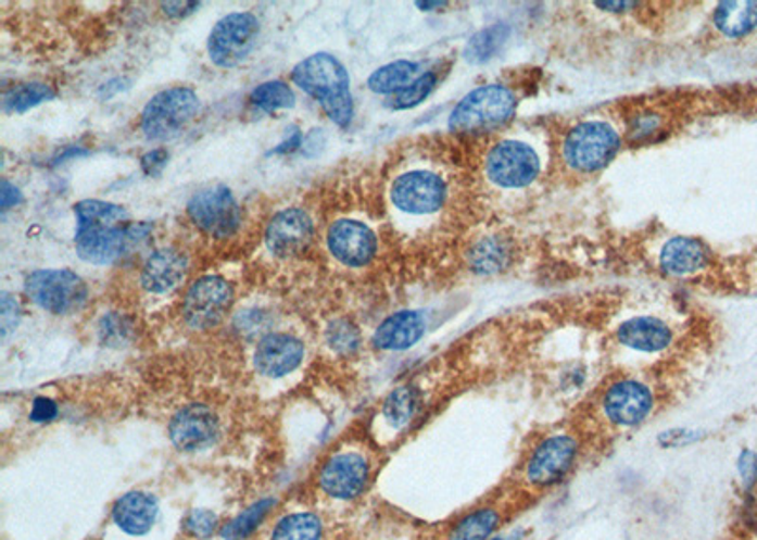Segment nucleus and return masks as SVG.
Returning <instances> with one entry per match:
<instances>
[{
    "mask_svg": "<svg viewBox=\"0 0 757 540\" xmlns=\"http://www.w3.org/2000/svg\"><path fill=\"white\" fill-rule=\"evenodd\" d=\"M323 524L311 512H294L280 519L272 533V540H320Z\"/></svg>",
    "mask_w": 757,
    "mask_h": 540,
    "instance_id": "30",
    "label": "nucleus"
},
{
    "mask_svg": "<svg viewBox=\"0 0 757 540\" xmlns=\"http://www.w3.org/2000/svg\"><path fill=\"white\" fill-rule=\"evenodd\" d=\"M302 145V131H298V129H292V134H290V137H288L287 141L280 142L279 147H277V149H273L272 152H269V154H290V152H294V150L300 149Z\"/></svg>",
    "mask_w": 757,
    "mask_h": 540,
    "instance_id": "44",
    "label": "nucleus"
},
{
    "mask_svg": "<svg viewBox=\"0 0 757 540\" xmlns=\"http://www.w3.org/2000/svg\"><path fill=\"white\" fill-rule=\"evenodd\" d=\"M434 88V73H425V75L417 76L409 86H405L404 89H400L398 93L390 97L389 104L394 111H407V109H413V106L422 103Z\"/></svg>",
    "mask_w": 757,
    "mask_h": 540,
    "instance_id": "33",
    "label": "nucleus"
},
{
    "mask_svg": "<svg viewBox=\"0 0 757 540\" xmlns=\"http://www.w3.org/2000/svg\"><path fill=\"white\" fill-rule=\"evenodd\" d=\"M502 524V514L494 506H479L476 511L464 514L463 518L451 527L447 540H491Z\"/></svg>",
    "mask_w": 757,
    "mask_h": 540,
    "instance_id": "25",
    "label": "nucleus"
},
{
    "mask_svg": "<svg viewBox=\"0 0 757 540\" xmlns=\"http://www.w3.org/2000/svg\"><path fill=\"white\" fill-rule=\"evenodd\" d=\"M328 343L331 349H336L338 353H353L361 346V334L356 330V326L351 325L349 321H333L328 328Z\"/></svg>",
    "mask_w": 757,
    "mask_h": 540,
    "instance_id": "35",
    "label": "nucleus"
},
{
    "mask_svg": "<svg viewBox=\"0 0 757 540\" xmlns=\"http://www.w3.org/2000/svg\"><path fill=\"white\" fill-rule=\"evenodd\" d=\"M542 167L544 162L537 147L517 137L493 142L483 155V177L504 192H517L534 185Z\"/></svg>",
    "mask_w": 757,
    "mask_h": 540,
    "instance_id": "3",
    "label": "nucleus"
},
{
    "mask_svg": "<svg viewBox=\"0 0 757 540\" xmlns=\"http://www.w3.org/2000/svg\"><path fill=\"white\" fill-rule=\"evenodd\" d=\"M251 101L260 111L272 114L282 109H292L295 104V96L285 81L272 80L264 81L252 89Z\"/></svg>",
    "mask_w": 757,
    "mask_h": 540,
    "instance_id": "32",
    "label": "nucleus"
},
{
    "mask_svg": "<svg viewBox=\"0 0 757 540\" xmlns=\"http://www.w3.org/2000/svg\"><path fill=\"white\" fill-rule=\"evenodd\" d=\"M53 97H55V91L48 84L30 81V84H20V86L7 91L4 99H2V106L10 114H23V112L30 111L45 101H50Z\"/></svg>",
    "mask_w": 757,
    "mask_h": 540,
    "instance_id": "31",
    "label": "nucleus"
},
{
    "mask_svg": "<svg viewBox=\"0 0 757 540\" xmlns=\"http://www.w3.org/2000/svg\"><path fill=\"white\" fill-rule=\"evenodd\" d=\"M739 476L743 480L744 488L752 489L757 484V455L750 450H744L741 457L736 461Z\"/></svg>",
    "mask_w": 757,
    "mask_h": 540,
    "instance_id": "39",
    "label": "nucleus"
},
{
    "mask_svg": "<svg viewBox=\"0 0 757 540\" xmlns=\"http://www.w3.org/2000/svg\"><path fill=\"white\" fill-rule=\"evenodd\" d=\"M199 8V2H167L163 4V12L169 17H186L193 14Z\"/></svg>",
    "mask_w": 757,
    "mask_h": 540,
    "instance_id": "43",
    "label": "nucleus"
},
{
    "mask_svg": "<svg viewBox=\"0 0 757 540\" xmlns=\"http://www.w3.org/2000/svg\"><path fill=\"white\" fill-rule=\"evenodd\" d=\"M216 526H218V518L209 511H193L186 519V529L198 539H209Z\"/></svg>",
    "mask_w": 757,
    "mask_h": 540,
    "instance_id": "36",
    "label": "nucleus"
},
{
    "mask_svg": "<svg viewBox=\"0 0 757 540\" xmlns=\"http://www.w3.org/2000/svg\"><path fill=\"white\" fill-rule=\"evenodd\" d=\"M616 338L623 348L636 351V353H661L669 349L674 341V332L669 323L655 315H632L619 323L616 328Z\"/></svg>",
    "mask_w": 757,
    "mask_h": 540,
    "instance_id": "18",
    "label": "nucleus"
},
{
    "mask_svg": "<svg viewBox=\"0 0 757 540\" xmlns=\"http://www.w3.org/2000/svg\"><path fill=\"white\" fill-rule=\"evenodd\" d=\"M447 200V180L436 171H405L390 186L392 205L405 215H436L445 208Z\"/></svg>",
    "mask_w": 757,
    "mask_h": 540,
    "instance_id": "9",
    "label": "nucleus"
},
{
    "mask_svg": "<svg viewBox=\"0 0 757 540\" xmlns=\"http://www.w3.org/2000/svg\"><path fill=\"white\" fill-rule=\"evenodd\" d=\"M155 518H157V501L148 493L133 491L122 497L114 506L116 526L133 537L148 533L154 526Z\"/></svg>",
    "mask_w": 757,
    "mask_h": 540,
    "instance_id": "23",
    "label": "nucleus"
},
{
    "mask_svg": "<svg viewBox=\"0 0 757 540\" xmlns=\"http://www.w3.org/2000/svg\"><path fill=\"white\" fill-rule=\"evenodd\" d=\"M25 294L53 315H68L88 300V285L71 269H38L25 279Z\"/></svg>",
    "mask_w": 757,
    "mask_h": 540,
    "instance_id": "8",
    "label": "nucleus"
},
{
    "mask_svg": "<svg viewBox=\"0 0 757 540\" xmlns=\"http://www.w3.org/2000/svg\"><path fill=\"white\" fill-rule=\"evenodd\" d=\"M491 540H506V539H499V537H493Z\"/></svg>",
    "mask_w": 757,
    "mask_h": 540,
    "instance_id": "46",
    "label": "nucleus"
},
{
    "mask_svg": "<svg viewBox=\"0 0 757 540\" xmlns=\"http://www.w3.org/2000/svg\"><path fill=\"white\" fill-rule=\"evenodd\" d=\"M292 80L323 104L326 116L339 127L353 122L354 103L346 68L330 53H315L295 65Z\"/></svg>",
    "mask_w": 757,
    "mask_h": 540,
    "instance_id": "2",
    "label": "nucleus"
},
{
    "mask_svg": "<svg viewBox=\"0 0 757 540\" xmlns=\"http://www.w3.org/2000/svg\"><path fill=\"white\" fill-rule=\"evenodd\" d=\"M512 256V249L502 237H481L470 249V267L476 274H496L504 269Z\"/></svg>",
    "mask_w": 757,
    "mask_h": 540,
    "instance_id": "26",
    "label": "nucleus"
},
{
    "mask_svg": "<svg viewBox=\"0 0 757 540\" xmlns=\"http://www.w3.org/2000/svg\"><path fill=\"white\" fill-rule=\"evenodd\" d=\"M234 302V289L218 275H206L191 285L186 292L182 315L191 328H213L226 317Z\"/></svg>",
    "mask_w": 757,
    "mask_h": 540,
    "instance_id": "13",
    "label": "nucleus"
},
{
    "mask_svg": "<svg viewBox=\"0 0 757 540\" xmlns=\"http://www.w3.org/2000/svg\"><path fill=\"white\" fill-rule=\"evenodd\" d=\"M417 7L425 8V10H432V8L445 7V2H417Z\"/></svg>",
    "mask_w": 757,
    "mask_h": 540,
    "instance_id": "45",
    "label": "nucleus"
},
{
    "mask_svg": "<svg viewBox=\"0 0 757 540\" xmlns=\"http://www.w3.org/2000/svg\"><path fill=\"white\" fill-rule=\"evenodd\" d=\"M654 406L652 387L640 379H618L610 384L601 397L604 419L619 429H631L646 422L654 412Z\"/></svg>",
    "mask_w": 757,
    "mask_h": 540,
    "instance_id": "11",
    "label": "nucleus"
},
{
    "mask_svg": "<svg viewBox=\"0 0 757 540\" xmlns=\"http://www.w3.org/2000/svg\"><path fill=\"white\" fill-rule=\"evenodd\" d=\"M507 37H509V27L504 23H496L487 29L479 30L478 35H474L468 40L464 58L470 63H485V61L493 60L494 55L501 52Z\"/></svg>",
    "mask_w": 757,
    "mask_h": 540,
    "instance_id": "29",
    "label": "nucleus"
},
{
    "mask_svg": "<svg viewBox=\"0 0 757 540\" xmlns=\"http://www.w3.org/2000/svg\"><path fill=\"white\" fill-rule=\"evenodd\" d=\"M425 330L427 323L419 311H398L379 325L374 346L382 351H405L425 336Z\"/></svg>",
    "mask_w": 757,
    "mask_h": 540,
    "instance_id": "22",
    "label": "nucleus"
},
{
    "mask_svg": "<svg viewBox=\"0 0 757 540\" xmlns=\"http://www.w3.org/2000/svg\"><path fill=\"white\" fill-rule=\"evenodd\" d=\"M420 394L415 387H396L382 402V417L394 429H402L412 422L419 410Z\"/></svg>",
    "mask_w": 757,
    "mask_h": 540,
    "instance_id": "28",
    "label": "nucleus"
},
{
    "mask_svg": "<svg viewBox=\"0 0 757 540\" xmlns=\"http://www.w3.org/2000/svg\"><path fill=\"white\" fill-rule=\"evenodd\" d=\"M260 37V22L249 12H236L222 17L209 35V55L214 65L236 67L254 50Z\"/></svg>",
    "mask_w": 757,
    "mask_h": 540,
    "instance_id": "10",
    "label": "nucleus"
},
{
    "mask_svg": "<svg viewBox=\"0 0 757 540\" xmlns=\"http://www.w3.org/2000/svg\"><path fill=\"white\" fill-rule=\"evenodd\" d=\"M60 414V407L53 402L52 399H46V397H40V399L33 402V410H30V419L37 423H48L55 419Z\"/></svg>",
    "mask_w": 757,
    "mask_h": 540,
    "instance_id": "41",
    "label": "nucleus"
},
{
    "mask_svg": "<svg viewBox=\"0 0 757 540\" xmlns=\"http://www.w3.org/2000/svg\"><path fill=\"white\" fill-rule=\"evenodd\" d=\"M199 97L193 89H163L148 101L140 127L150 141H167L177 137L198 116Z\"/></svg>",
    "mask_w": 757,
    "mask_h": 540,
    "instance_id": "7",
    "label": "nucleus"
},
{
    "mask_svg": "<svg viewBox=\"0 0 757 540\" xmlns=\"http://www.w3.org/2000/svg\"><path fill=\"white\" fill-rule=\"evenodd\" d=\"M169 435L178 450L198 452L218 437V417L205 404H188L173 417Z\"/></svg>",
    "mask_w": 757,
    "mask_h": 540,
    "instance_id": "17",
    "label": "nucleus"
},
{
    "mask_svg": "<svg viewBox=\"0 0 757 540\" xmlns=\"http://www.w3.org/2000/svg\"><path fill=\"white\" fill-rule=\"evenodd\" d=\"M417 73L419 65L413 61H392L369 76L368 86L371 91L381 96H394L400 89L409 86L417 78Z\"/></svg>",
    "mask_w": 757,
    "mask_h": 540,
    "instance_id": "27",
    "label": "nucleus"
},
{
    "mask_svg": "<svg viewBox=\"0 0 757 540\" xmlns=\"http://www.w3.org/2000/svg\"><path fill=\"white\" fill-rule=\"evenodd\" d=\"M714 25L728 38L746 37L757 27V2L752 0L721 2L714 12Z\"/></svg>",
    "mask_w": 757,
    "mask_h": 540,
    "instance_id": "24",
    "label": "nucleus"
},
{
    "mask_svg": "<svg viewBox=\"0 0 757 540\" xmlns=\"http://www.w3.org/2000/svg\"><path fill=\"white\" fill-rule=\"evenodd\" d=\"M0 200H2V211H8V209L15 208L22 201V192L14 185H10L8 180H2Z\"/></svg>",
    "mask_w": 757,
    "mask_h": 540,
    "instance_id": "42",
    "label": "nucleus"
},
{
    "mask_svg": "<svg viewBox=\"0 0 757 540\" xmlns=\"http://www.w3.org/2000/svg\"><path fill=\"white\" fill-rule=\"evenodd\" d=\"M621 149L618 127L606 120H583L570 127L560 154L568 169L580 175H593L603 171Z\"/></svg>",
    "mask_w": 757,
    "mask_h": 540,
    "instance_id": "4",
    "label": "nucleus"
},
{
    "mask_svg": "<svg viewBox=\"0 0 757 540\" xmlns=\"http://www.w3.org/2000/svg\"><path fill=\"white\" fill-rule=\"evenodd\" d=\"M663 118L657 112H640L639 116H634L631 122L632 139H646L649 135H655L661 131Z\"/></svg>",
    "mask_w": 757,
    "mask_h": 540,
    "instance_id": "37",
    "label": "nucleus"
},
{
    "mask_svg": "<svg viewBox=\"0 0 757 540\" xmlns=\"http://www.w3.org/2000/svg\"><path fill=\"white\" fill-rule=\"evenodd\" d=\"M273 506V501H260V503L254 504L252 508L241 514L239 518L234 519L228 527H224L222 531V537L228 540H241L251 535L254 529H256L257 524L265 518V514L269 512Z\"/></svg>",
    "mask_w": 757,
    "mask_h": 540,
    "instance_id": "34",
    "label": "nucleus"
},
{
    "mask_svg": "<svg viewBox=\"0 0 757 540\" xmlns=\"http://www.w3.org/2000/svg\"><path fill=\"white\" fill-rule=\"evenodd\" d=\"M167 162H169V152L165 149H155L142 155L140 165H142V171L147 173L148 177H157V175H162V171L165 169Z\"/></svg>",
    "mask_w": 757,
    "mask_h": 540,
    "instance_id": "40",
    "label": "nucleus"
},
{
    "mask_svg": "<svg viewBox=\"0 0 757 540\" xmlns=\"http://www.w3.org/2000/svg\"><path fill=\"white\" fill-rule=\"evenodd\" d=\"M76 215V252L84 262L106 266L124 259L135 244L142 243L152 226L129 223L126 209L101 200L78 201Z\"/></svg>",
    "mask_w": 757,
    "mask_h": 540,
    "instance_id": "1",
    "label": "nucleus"
},
{
    "mask_svg": "<svg viewBox=\"0 0 757 540\" xmlns=\"http://www.w3.org/2000/svg\"><path fill=\"white\" fill-rule=\"evenodd\" d=\"M369 463L356 452L333 455L320 470V488L339 501H349L361 495L369 481Z\"/></svg>",
    "mask_w": 757,
    "mask_h": 540,
    "instance_id": "14",
    "label": "nucleus"
},
{
    "mask_svg": "<svg viewBox=\"0 0 757 540\" xmlns=\"http://www.w3.org/2000/svg\"><path fill=\"white\" fill-rule=\"evenodd\" d=\"M313 221L303 209H285L273 216L265 230V243L275 256L288 259L305 251L313 241Z\"/></svg>",
    "mask_w": 757,
    "mask_h": 540,
    "instance_id": "16",
    "label": "nucleus"
},
{
    "mask_svg": "<svg viewBox=\"0 0 757 540\" xmlns=\"http://www.w3.org/2000/svg\"><path fill=\"white\" fill-rule=\"evenodd\" d=\"M580 452V440L570 432L542 438L522 465V480L532 489L553 488L572 473Z\"/></svg>",
    "mask_w": 757,
    "mask_h": 540,
    "instance_id": "6",
    "label": "nucleus"
},
{
    "mask_svg": "<svg viewBox=\"0 0 757 540\" xmlns=\"http://www.w3.org/2000/svg\"><path fill=\"white\" fill-rule=\"evenodd\" d=\"M515 109L517 99L512 89L504 84H485L458 101L449 116V129L463 135L487 134L514 118Z\"/></svg>",
    "mask_w": 757,
    "mask_h": 540,
    "instance_id": "5",
    "label": "nucleus"
},
{
    "mask_svg": "<svg viewBox=\"0 0 757 540\" xmlns=\"http://www.w3.org/2000/svg\"><path fill=\"white\" fill-rule=\"evenodd\" d=\"M305 348L290 334H267L257 343L254 364L267 378H282L302 364Z\"/></svg>",
    "mask_w": 757,
    "mask_h": 540,
    "instance_id": "19",
    "label": "nucleus"
},
{
    "mask_svg": "<svg viewBox=\"0 0 757 540\" xmlns=\"http://www.w3.org/2000/svg\"><path fill=\"white\" fill-rule=\"evenodd\" d=\"M328 249L349 267L368 266L377 254L376 231L361 221L343 218L328 230Z\"/></svg>",
    "mask_w": 757,
    "mask_h": 540,
    "instance_id": "15",
    "label": "nucleus"
},
{
    "mask_svg": "<svg viewBox=\"0 0 757 540\" xmlns=\"http://www.w3.org/2000/svg\"><path fill=\"white\" fill-rule=\"evenodd\" d=\"M188 269V260L177 249H160L148 256L140 282L152 294H165L177 289Z\"/></svg>",
    "mask_w": 757,
    "mask_h": 540,
    "instance_id": "21",
    "label": "nucleus"
},
{
    "mask_svg": "<svg viewBox=\"0 0 757 540\" xmlns=\"http://www.w3.org/2000/svg\"><path fill=\"white\" fill-rule=\"evenodd\" d=\"M659 267L670 277H692L705 272L710 252L695 237H670L659 249Z\"/></svg>",
    "mask_w": 757,
    "mask_h": 540,
    "instance_id": "20",
    "label": "nucleus"
},
{
    "mask_svg": "<svg viewBox=\"0 0 757 540\" xmlns=\"http://www.w3.org/2000/svg\"><path fill=\"white\" fill-rule=\"evenodd\" d=\"M188 215L198 228L218 239L234 236L243 221L234 193L222 185L195 193L188 201Z\"/></svg>",
    "mask_w": 757,
    "mask_h": 540,
    "instance_id": "12",
    "label": "nucleus"
},
{
    "mask_svg": "<svg viewBox=\"0 0 757 540\" xmlns=\"http://www.w3.org/2000/svg\"><path fill=\"white\" fill-rule=\"evenodd\" d=\"M20 321V304L8 292L0 297V323H2V338H7L10 330H14Z\"/></svg>",
    "mask_w": 757,
    "mask_h": 540,
    "instance_id": "38",
    "label": "nucleus"
}]
</instances>
